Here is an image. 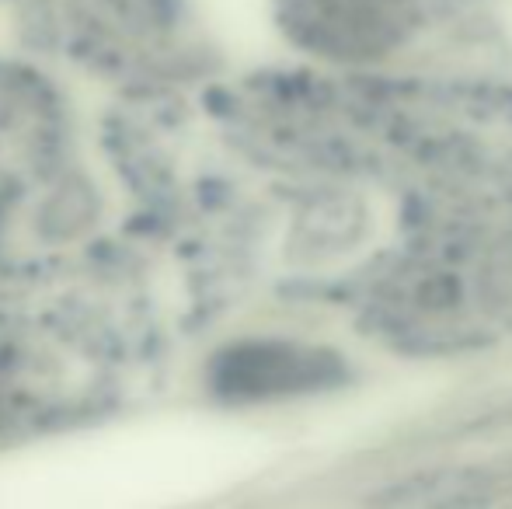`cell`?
Here are the masks:
<instances>
[{
  "mask_svg": "<svg viewBox=\"0 0 512 509\" xmlns=\"http://www.w3.org/2000/svg\"><path fill=\"white\" fill-rule=\"evenodd\" d=\"M492 485L467 471H439V475L405 482L391 492L387 509H478L488 503Z\"/></svg>",
  "mask_w": 512,
  "mask_h": 509,
  "instance_id": "6da1fadb",
  "label": "cell"
}]
</instances>
